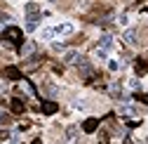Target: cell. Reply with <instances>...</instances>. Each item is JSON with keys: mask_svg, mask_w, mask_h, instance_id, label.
<instances>
[{"mask_svg": "<svg viewBox=\"0 0 148 144\" xmlns=\"http://www.w3.org/2000/svg\"><path fill=\"white\" fill-rule=\"evenodd\" d=\"M40 19H42V17H40L38 12H35V14H28V17H26V31H35V28L40 26Z\"/></svg>", "mask_w": 148, "mask_h": 144, "instance_id": "cell-3", "label": "cell"}, {"mask_svg": "<svg viewBox=\"0 0 148 144\" xmlns=\"http://www.w3.org/2000/svg\"><path fill=\"white\" fill-rule=\"evenodd\" d=\"M40 109H42L45 114H57V104H54V102H42Z\"/></svg>", "mask_w": 148, "mask_h": 144, "instance_id": "cell-12", "label": "cell"}, {"mask_svg": "<svg viewBox=\"0 0 148 144\" xmlns=\"http://www.w3.org/2000/svg\"><path fill=\"white\" fill-rule=\"evenodd\" d=\"M28 14H35V12H38V3H26V7H24Z\"/></svg>", "mask_w": 148, "mask_h": 144, "instance_id": "cell-17", "label": "cell"}, {"mask_svg": "<svg viewBox=\"0 0 148 144\" xmlns=\"http://www.w3.org/2000/svg\"><path fill=\"white\" fill-rule=\"evenodd\" d=\"M99 47L101 50H106V52H110V50H113L115 47V38H113V35H101V40H99Z\"/></svg>", "mask_w": 148, "mask_h": 144, "instance_id": "cell-4", "label": "cell"}, {"mask_svg": "<svg viewBox=\"0 0 148 144\" xmlns=\"http://www.w3.org/2000/svg\"><path fill=\"white\" fill-rule=\"evenodd\" d=\"M47 3H54V0H47Z\"/></svg>", "mask_w": 148, "mask_h": 144, "instance_id": "cell-25", "label": "cell"}, {"mask_svg": "<svg viewBox=\"0 0 148 144\" xmlns=\"http://www.w3.org/2000/svg\"><path fill=\"white\" fill-rule=\"evenodd\" d=\"M97 125H99L97 118H87L85 125H82V130H85V132H94V130H97Z\"/></svg>", "mask_w": 148, "mask_h": 144, "instance_id": "cell-11", "label": "cell"}, {"mask_svg": "<svg viewBox=\"0 0 148 144\" xmlns=\"http://www.w3.org/2000/svg\"><path fill=\"white\" fill-rule=\"evenodd\" d=\"M122 38H125L127 45H136V43H139V33H136V28H127V31L122 33Z\"/></svg>", "mask_w": 148, "mask_h": 144, "instance_id": "cell-5", "label": "cell"}, {"mask_svg": "<svg viewBox=\"0 0 148 144\" xmlns=\"http://www.w3.org/2000/svg\"><path fill=\"white\" fill-rule=\"evenodd\" d=\"M87 106H89V104H87L85 99H75V102H73V109H78V111H85Z\"/></svg>", "mask_w": 148, "mask_h": 144, "instance_id": "cell-13", "label": "cell"}, {"mask_svg": "<svg viewBox=\"0 0 148 144\" xmlns=\"http://www.w3.org/2000/svg\"><path fill=\"white\" fill-rule=\"evenodd\" d=\"M5 38L10 43H14V45H19V43H24V33H21V28L10 26V28H5Z\"/></svg>", "mask_w": 148, "mask_h": 144, "instance_id": "cell-1", "label": "cell"}, {"mask_svg": "<svg viewBox=\"0 0 148 144\" xmlns=\"http://www.w3.org/2000/svg\"><path fill=\"white\" fill-rule=\"evenodd\" d=\"M108 69H110V71H118V69H122V62H118V59H110V62H108Z\"/></svg>", "mask_w": 148, "mask_h": 144, "instance_id": "cell-16", "label": "cell"}, {"mask_svg": "<svg viewBox=\"0 0 148 144\" xmlns=\"http://www.w3.org/2000/svg\"><path fill=\"white\" fill-rule=\"evenodd\" d=\"M5 76L12 78V80H19V78H21V71L14 69V66H7V69H5Z\"/></svg>", "mask_w": 148, "mask_h": 144, "instance_id": "cell-10", "label": "cell"}, {"mask_svg": "<svg viewBox=\"0 0 148 144\" xmlns=\"http://www.w3.org/2000/svg\"><path fill=\"white\" fill-rule=\"evenodd\" d=\"M146 12H148V7H146Z\"/></svg>", "mask_w": 148, "mask_h": 144, "instance_id": "cell-26", "label": "cell"}, {"mask_svg": "<svg viewBox=\"0 0 148 144\" xmlns=\"http://www.w3.org/2000/svg\"><path fill=\"white\" fill-rule=\"evenodd\" d=\"M3 123H7V114H5L3 109H0V125H3Z\"/></svg>", "mask_w": 148, "mask_h": 144, "instance_id": "cell-22", "label": "cell"}, {"mask_svg": "<svg viewBox=\"0 0 148 144\" xmlns=\"http://www.w3.org/2000/svg\"><path fill=\"white\" fill-rule=\"evenodd\" d=\"M136 71H139V73H146V71H148V64H146V62H136Z\"/></svg>", "mask_w": 148, "mask_h": 144, "instance_id": "cell-20", "label": "cell"}, {"mask_svg": "<svg viewBox=\"0 0 148 144\" xmlns=\"http://www.w3.org/2000/svg\"><path fill=\"white\" fill-rule=\"evenodd\" d=\"M21 109H24V104H21L19 99H16V102H12V111H14V114H21Z\"/></svg>", "mask_w": 148, "mask_h": 144, "instance_id": "cell-18", "label": "cell"}, {"mask_svg": "<svg viewBox=\"0 0 148 144\" xmlns=\"http://www.w3.org/2000/svg\"><path fill=\"white\" fill-rule=\"evenodd\" d=\"M73 31H75L73 24H59V26H54V35H71Z\"/></svg>", "mask_w": 148, "mask_h": 144, "instance_id": "cell-7", "label": "cell"}, {"mask_svg": "<svg viewBox=\"0 0 148 144\" xmlns=\"http://www.w3.org/2000/svg\"><path fill=\"white\" fill-rule=\"evenodd\" d=\"M61 59H64V64H71V66H75V64H78V62L82 59V55H80L78 50H66Z\"/></svg>", "mask_w": 148, "mask_h": 144, "instance_id": "cell-2", "label": "cell"}, {"mask_svg": "<svg viewBox=\"0 0 148 144\" xmlns=\"http://www.w3.org/2000/svg\"><path fill=\"white\" fill-rule=\"evenodd\" d=\"M54 38V28H42V40H52Z\"/></svg>", "mask_w": 148, "mask_h": 144, "instance_id": "cell-15", "label": "cell"}, {"mask_svg": "<svg viewBox=\"0 0 148 144\" xmlns=\"http://www.w3.org/2000/svg\"><path fill=\"white\" fill-rule=\"evenodd\" d=\"M127 85H129V87H132V90H139V87H141L136 78H129V80H127Z\"/></svg>", "mask_w": 148, "mask_h": 144, "instance_id": "cell-21", "label": "cell"}, {"mask_svg": "<svg viewBox=\"0 0 148 144\" xmlns=\"http://www.w3.org/2000/svg\"><path fill=\"white\" fill-rule=\"evenodd\" d=\"M78 128L75 125H71V128H66V132H64V139H66V144H75V139H78Z\"/></svg>", "mask_w": 148, "mask_h": 144, "instance_id": "cell-6", "label": "cell"}, {"mask_svg": "<svg viewBox=\"0 0 148 144\" xmlns=\"http://www.w3.org/2000/svg\"><path fill=\"white\" fill-rule=\"evenodd\" d=\"M136 99H141L143 104H148V95H136Z\"/></svg>", "mask_w": 148, "mask_h": 144, "instance_id": "cell-23", "label": "cell"}, {"mask_svg": "<svg viewBox=\"0 0 148 144\" xmlns=\"http://www.w3.org/2000/svg\"><path fill=\"white\" fill-rule=\"evenodd\" d=\"M97 57H99L101 62H106V59H108V52H106V50H101V47H97Z\"/></svg>", "mask_w": 148, "mask_h": 144, "instance_id": "cell-19", "label": "cell"}, {"mask_svg": "<svg viewBox=\"0 0 148 144\" xmlns=\"http://www.w3.org/2000/svg\"><path fill=\"white\" fill-rule=\"evenodd\" d=\"M33 52H35V43L28 40L26 45H21V57H33Z\"/></svg>", "mask_w": 148, "mask_h": 144, "instance_id": "cell-9", "label": "cell"}, {"mask_svg": "<svg viewBox=\"0 0 148 144\" xmlns=\"http://www.w3.org/2000/svg\"><path fill=\"white\" fill-rule=\"evenodd\" d=\"M33 144H42V142H40V139H33Z\"/></svg>", "mask_w": 148, "mask_h": 144, "instance_id": "cell-24", "label": "cell"}, {"mask_svg": "<svg viewBox=\"0 0 148 144\" xmlns=\"http://www.w3.org/2000/svg\"><path fill=\"white\" fill-rule=\"evenodd\" d=\"M75 66H78V71H80V73H82L85 78H92V76H94V71H92V66H89V64H87L85 59H80V62H78Z\"/></svg>", "mask_w": 148, "mask_h": 144, "instance_id": "cell-8", "label": "cell"}, {"mask_svg": "<svg viewBox=\"0 0 148 144\" xmlns=\"http://www.w3.org/2000/svg\"><path fill=\"white\" fill-rule=\"evenodd\" d=\"M118 111H120V114H125V116H134V114H136V111H134V109H132L129 104H122V106H120Z\"/></svg>", "mask_w": 148, "mask_h": 144, "instance_id": "cell-14", "label": "cell"}]
</instances>
